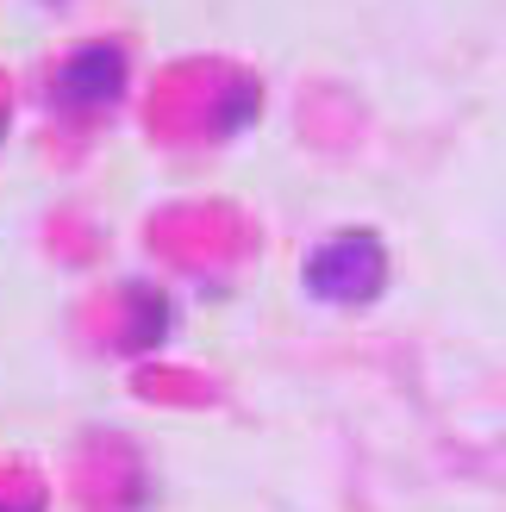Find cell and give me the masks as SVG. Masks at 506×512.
Returning <instances> with one entry per match:
<instances>
[{"instance_id":"1","label":"cell","mask_w":506,"mask_h":512,"mask_svg":"<svg viewBox=\"0 0 506 512\" xmlns=\"http://www.w3.org/2000/svg\"><path fill=\"white\" fill-rule=\"evenodd\" d=\"M382 281H388V250L369 232H344L307 256V288L332 306H363L382 294Z\"/></svg>"},{"instance_id":"2","label":"cell","mask_w":506,"mask_h":512,"mask_svg":"<svg viewBox=\"0 0 506 512\" xmlns=\"http://www.w3.org/2000/svg\"><path fill=\"white\" fill-rule=\"evenodd\" d=\"M50 94H57V107H69V113H100V107H113V100L125 94V50H119V44H82V50H75V57L57 69Z\"/></svg>"},{"instance_id":"3","label":"cell","mask_w":506,"mask_h":512,"mask_svg":"<svg viewBox=\"0 0 506 512\" xmlns=\"http://www.w3.org/2000/svg\"><path fill=\"white\" fill-rule=\"evenodd\" d=\"M0 125H7V119H0Z\"/></svg>"}]
</instances>
